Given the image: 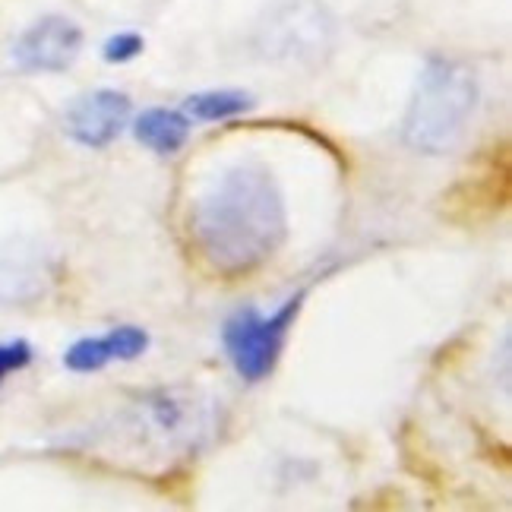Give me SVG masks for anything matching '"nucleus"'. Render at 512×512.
<instances>
[{
	"mask_svg": "<svg viewBox=\"0 0 512 512\" xmlns=\"http://www.w3.org/2000/svg\"><path fill=\"white\" fill-rule=\"evenodd\" d=\"M190 234L219 275H250L269 263L288 238V209L263 165H234L196 196Z\"/></svg>",
	"mask_w": 512,
	"mask_h": 512,
	"instance_id": "1",
	"label": "nucleus"
},
{
	"mask_svg": "<svg viewBox=\"0 0 512 512\" xmlns=\"http://www.w3.org/2000/svg\"><path fill=\"white\" fill-rule=\"evenodd\" d=\"M475 108L478 80L471 67L449 57H430L408 102L402 140L424 155L449 152L468 130Z\"/></svg>",
	"mask_w": 512,
	"mask_h": 512,
	"instance_id": "2",
	"label": "nucleus"
},
{
	"mask_svg": "<svg viewBox=\"0 0 512 512\" xmlns=\"http://www.w3.org/2000/svg\"><path fill=\"white\" fill-rule=\"evenodd\" d=\"M304 304V291L288 298L279 310L266 317L256 307H241L234 310L222 326V345L231 367L238 370V377L247 383H260L275 370L282 358L285 339L298 320Z\"/></svg>",
	"mask_w": 512,
	"mask_h": 512,
	"instance_id": "3",
	"label": "nucleus"
},
{
	"mask_svg": "<svg viewBox=\"0 0 512 512\" xmlns=\"http://www.w3.org/2000/svg\"><path fill=\"white\" fill-rule=\"evenodd\" d=\"M80 48L83 32L73 19L45 16L16 38L13 61L29 73H61L80 57Z\"/></svg>",
	"mask_w": 512,
	"mask_h": 512,
	"instance_id": "4",
	"label": "nucleus"
},
{
	"mask_svg": "<svg viewBox=\"0 0 512 512\" xmlns=\"http://www.w3.org/2000/svg\"><path fill=\"white\" fill-rule=\"evenodd\" d=\"M127 121H130V98L117 89H98V92L80 95L67 108L64 130L70 133V140H76L80 146L105 149L124 133Z\"/></svg>",
	"mask_w": 512,
	"mask_h": 512,
	"instance_id": "5",
	"label": "nucleus"
},
{
	"mask_svg": "<svg viewBox=\"0 0 512 512\" xmlns=\"http://www.w3.org/2000/svg\"><path fill=\"white\" fill-rule=\"evenodd\" d=\"M329 45V16L317 4L282 7L266 23V48L272 54H320Z\"/></svg>",
	"mask_w": 512,
	"mask_h": 512,
	"instance_id": "6",
	"label": "nucleus"
},
{
	"mask_svg": "<svg viewBox=\"0 0 512 512\" xmlns=\"http://www.w3.org/2000/svg\"><path fill=\"white\" fill-rule=\"evenodd\" d=\"M149 348V332L140 326H114L105 336H89L73 342L64 354V364L73 373H92L114 361H136Z\"/></svg>",
	"mask_w": 512,
	"mask_h": 512,
	"instance_id": "7",
	"label": "nucleus"
},
{
	"mask_svg": "<svg viewBox=\"0 0 512 512\" xmlns=\"http://www.w3.org/2000/svg\"><path fill=\"white\" fill-rule=\"evenodd\" d=\"M136 140L146 149L159 155H174L187 143L190 136V117L184 111H168V108H149L146 114L136 117Z\"/></svg>",
	"mask_w": 512,
	"mask_h": 512,
	"instance_id": "8",
	"label": "nucleus"
},
{
	"mask_svg": "<svg viewBox=\"0 0 512 512\" xmlns=\"http://www.w3.org/2000/svg\"><path fill=\"white\" fill-rule=\"evenodd\" d=\"M253 108V98L238 89H219V92H196L184 102V114L190 121L212 124V121H231Z\"/></svg>",
	"mask_w": 512,
	"mask_h": 512,
	"instance_id": "9",
	"label": "nucleus"
},
{
	"mask_svg": "<svg viewBox=\"0 0 512 512\" xmlns=\"http://www.w3.org/2000/svg\"><path fill=\"white\" fill-rule=\"evenodd\" d=\"M102 54H105L108 64H127V61H133V57L143 54V38L136 32H121V35L108 38Z\"/></svg>",
	"mask_w": 512,
	"mask_h": 512,
	"instance_id": "10",
	"label": "nucleus"
},
{
	"mask_svg": "<svg viewBox=\"0 0 512 512\" xmlns=\"http://www.w3.org/2000/svg\"><path fill=\"white\" fill-rule=\"evenodd\" d=\"M32 361V348L26 342H0V383H4L10 373L23 370Z\"/></svg>",
	"mask_w": 512,
	"mask_h": 512,
	"instance_id": "11",
	"label": "nucleus"
}]
</instances>
